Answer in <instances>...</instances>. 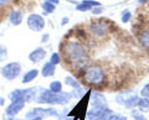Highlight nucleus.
Masks as SVG:
<instances>
[{"instance_id": "1", "label": "nucleus", "mask_w": 149, "mask_h": 120, "mask_svg": "<svg viewBox=\"0 0 149 120\" xmlns=\"http://www.w3.org/2000/svg\"><path fill=\"white\" fill-rule=\"evenodd\" d=\"M63 56L73 68H83L88 63L86 47L78 41H67L63 46Z\"/></svg>"}, {"instance_id": "2", "label": "nucleus", "mask_w": 149, "mask_h": 120, "mask_svg": "<svg viewBox=\"0 0 149 120\" xmlns=\"http://www.w3.org/2000/svg\"><path fill=\"white\" fill-rule=\"evenodd\" d=\"M73 98L72 93L70 92H60L55 93L50 89H40L39 95L35 101L39 104H46V105H66L68 104L71 99Z\"/></svg>"}, {"instance_id": "3", "label": "nucleus", "mask_w": 149, "mask_h": 120, "mask_svg": "<svg viewBox=\"0 0 149 120\" xmlns=\"http://www.w3.org/2000/svg\"><path fill=\"white\" fill-rule=\"evenodd\" d=\"M83 79L90 86L101 84L104 81V72L100 66H90L83 73Z\"/></svg>"}, {"instance_id": "4", "label": "nucleus", "mask_w": 149, "mask_h": 120, "mask_svg": "<svg viewBox=\"0 0 149 120\" xmlns=\"http://www.w3.org/2000/svg\"><path fill=\"white\" fill-rule=\"evenodd\" d=\"M60 115V112L57 109H55L54 107H36L30 109L29 112L25 114L26 120H31L32 118L39 117L41 119H46V118H57Z\"/></svg>"}, {"instance_id": "5", "label": "nucleus", "mask_w": 149, "mask_h": 120, "mask_svg": "<svg viewBox=\"0 0 149 120\" xmlns=\"http://www.w3.org/2000/svg\"><path fill=\"white\" fill-rule=\"evenodd\" d=\"M138 98L137 93L134 90H123L116 95V103L119 105H123L127 109L132 110L134 108H137V103H138Z\"/></svg>"}, {"instance_id": "6", "label": "nucleus", "mask_w": 149, "mask_h": 120, "mask_svg": "<svg viewBox=\"0 0 149 120\" xmlns=\"http://www.w3.org/2000/svg\"><path fill=\"white\" fill-rule=\"evenodd\" d=\"M21 70H22L21 63L17 61H13L4 64L3 67H0V76L5 81L11 82L21 74Z\"/></svg>"}, {"instance_id": "7", "label": "nucleus", "mask_w": 149, "mask_h": 120, "mask_svg": "<svg viewBox=\"0 0 149 120\" xmlns=\"http://www.w3.org/2000/svg\"><path fill=\"white\" fill-rule=\"evenodd\" d=\"M27 27L34 32H41L45 29V19L40 14H30L26 19Z\"/></svg>"}, {"instance_id": "8", "label": "nucleus", "mask_w": 149, "mask_h": 120, "mask_svg": "<svg viewBox=\"0 0 149 120\" xmlns=\"http://www.w3.org/2000/svg\"><path fill=\"white\" fill-rule=\"evenodd\" d=\"M25 101L24 100H14L10 101V104L6 107L4 114L9 115V117H16L19 113H21V110L25 108Z\"/></svg>"}, {"instance_id": "9", "label": "nucleus", "mask_w": 149, "mask_h": 120, "mask_svg": "<svg viewBox=\"0 0 149 120\" xmlns=\"http://www.w3.org/2000/svg\"><path fill=\"white\" fill-rule=\"evenodd\" d=\"M90 103H91L93 109H104V108L108 107V105H107L106 97L102 93H100V92H95V93H92Z\"/></svg>"}, {"instance_id": "10", "label": "nucleus", "mask_w": 149, "mask_h": 120, "mask_svg": "<svg viewBox=\"0 0 149 120\" xmlns=\"http://www.w3.org/2000/svg\"><path fill=\"white\" fill-rule=\"evenodd\" d=\"M90 31H91L92 35L97 36V37H102V36H104L107 34L108 27H107V25L104 24L103 21H95V22H92L91 24Z\"/></svg>"}, {"instance_id": "11", "label": "nucleus", "mask_w": 149, "mask_h": 120, "mask_svg": "<svg viewBox=\"0 0 149 120\" xmlns=\"http://www.w3.org/2000/svg\"><path fill=\"white\" fill-rule=\"evenodd\" d=\"M46 50L42 48V47H36L35 50H32L31 52L29 53V59H30V62L32 63H39L41 62L42 59H45L46 57Z\"/></svg>"}, {"instance_id": "12", "label": "nucleus", "mask_w": 149, "mask_h": 120, "mask_svg": "<svg viewBox=\"0 0 149 120\" xmlns=\"http://www.w3.org/2000/svg\"><path fill=\"white\" fill-rule=\"evenodd\" d=\"M39 92H40V88H26V89H22V100L25 103H31V101L36 100L37 95H39Z\"/></svg>"}, {"instance_id": "13", "label": "nucleus", "mask_w": 149, "mask_h": 120, "mask_svg": "<svg viewBox=\"0 0 149 120\" xmlns=\"http://www.w3.org/2000/svg\"><path fill=\"white\" fill-rule=\"evenodd\" d=\"M40 74V71L37 68H31L27 72H25V74L22 76V79H21V83L22 84H29L32 81H35L37 76Z\"/></svg>"}, {"instance_id": "14", "label": "nucleus", "mask_w": 149, "mask_h": 120, "mask_svg": "<svg viewBox=\"0 0 149 120\" xmlns=\"http://www.w3.org/2000/svg\"><path fill=\"white\" fill-rule=\"evenodd\" d=\"M41 76L44 78H49V77H54L55 73H56V66L54 63H51L50 61L49 62H45V64L41 68Z\"/></svg>"}, {"instance_id": "15", "label": "nucleus", "mask_w": 149, "mask_h": 120, "mask_svg": "<svg viewBox=\"0 0 149 120\" xmlns=\"http://www.w3.org/2000/svg\"><path fill=\"white\" fill-rule=\"evenodd\" d=\"M22 20H24V15H22L21 11L19 10H11L10 15H9V21L10 24L14 26H19L22 24Z\"/></svg>"}, {"instance_id": "16", "label": "nucleus", "mask_w": 149, "mask_h": 120, "mask_svg": "<svg viewBox=\"0 0 149 120\" xmlns=\"http://www.w3.org/2000/svg\"><path fill=\"white\" fill-rule=\"evenodd\" d=\"M95 6H100V3L98 1H95V0H83L81 4H78L76 6V10L78 11H87L90 9L95 8Z\"/></svg>"}, {"instance_id": "17", "label": "nucleus", "mask_w": 149, "mask_h": 120, "mask_svg": "<svg viewBox=\"0 0 149 120\" xmlns=\"http://www.w3.org/2000/svg\"><path fill=\"white\" fill-rule=\"evenodd\" d=\"M65 84H66L67 87H71L72 90H76V89H81L82 88L81 83L78 82L74 77H72V76H66V77H65Z\"/></svg>"}, {"instance_id": "18", "label": "nucleus", "mask_w": 149, "mask_h": 120, "mask_svg": "<svg viewBox=\"0 0 149 120\" xmlns=\"http://www.w3.org/2000/svg\"><path fill=\"white\" fill-rule=\"evenodd\" d=\"M137 108L139 109L141 113L148 112L149 110V97H142V98H138Z\"/></svg>"}, {"instance_id": "19", "label": "nucleus", "mask_w": 149, "mask_h": 120, "mask_svg": "<svg viewBox=\"0 0 149 120\" xmlns=\"http://www.w3.org/2000/svg\"><path fill=\"white\" fill-rule=\"evenodd\" d=\"M8 99L10 101H14V100H22V89H14L11 90L10 93L8 95Z\"/></svg>"}, {"instance_id": "20", "label": "nucleus", "mask_w": 149, "mask_h": 120, "mask_svg": "<svg viewBox=\"0 0 149 120\" xmlns=\"http://www.w3.org/2000/svg\"><path fill=\"white\" fill-rule=\"evenodd\" d=\"M49 89L51 92H55V93H60V92H62V83L60 81H52L49 86Z\"/></svg>"}, {"instance_id": "21", "label": "nucleus", "mask_w": 149, "mask_h": 120, "mask_svg": "<svg viewBox=\"0 0 149 120\" xmlns=\"http://www.w3.org/2000/svg\"><path fill=\"white\" fill-rule=\"evenodd\" d=\"M139 41H141V43L144 48L149 50V31H143L141 37H139Z\"/></svg>"}, {"instance_id": "22", "label": "nucleus", "mask_w": 149, "mask_h": 120, "mask_svg": "<svg viewBox=\"0 0 149 120\" xmlns=\"http://www.w3.org/2000/svg\"><path fill=\"white\" fill-rule=\"evenodd\" d=\"M41 6H42V10L45 14H52L56 9V5H54V4H51V3H47V1H44Z\"/></svg>"}, {"instance_id": "23", "label": "nucleus", "mask_w": 149, "mask_h": 120, "mask_svg": "<svg viewBox=\"0 0 149 120\" xmlns=\"http://www.w3.org/2000/svg\"><path fill=\"white\" fill-rule=\"evenodd\" d=\"M6 58H8V48H6V46L0 43V62L5 61Z\"/></svg>"}, {"instance_id": "24", "label": "nucleus", "mask_w": 149, "mask_h": 120, "mask_svg": "<svg viewBox=\"0 0 149 120\" xmlns=\"http://www.w3.org/2000/svg\"><path fill=\"white\" fill-rule=\"evenodd\" d=\"M107 120H127V117H124L122 114H117V113H111L108 115Z\"/></svg>"}, {"instance_id": "25", "label": "nucleus", "mask_w": 149, "mask_h": 120, "mask_svg": "<svg viewBox=\"0 0 149 120\" xmlns=\"http://www.w3.org/2000/svg\"><path fill=\"white\" fill-rule=\"evenodd\" d=\"M50 62L54 63L55 66H57V64L61 62V56H60L57 52H54L52 54H51V57H50Z\"/></svg>"}, {"instance_id": "26", "label": "nucleus", "mask_w": 149, "mask_h": 120, "mask_svg": "<svg viewBox=\"0 0 149 120\" xmlns=\"http://www.w3.org/2000/svg\"><path fill=\"white\" fill-rule=\"evenodd\" d=\"M132 117H133L134 120H149V119H147L146 117H144L143 113L138 112V110H133V112H132Z\"/></svg>"}, {"instance_id": "27", "label": "nucleus", "mask_w": 149, "mask_h": 120, "mask_svg": "<svg viewBox=\"0 0 149 120\" xmlns=\"http://www.w3.org/2000/svg\"><path fill=\"white\" fill-rule=\"evenodd\" d=\"M130 17H132V12H130L129 10H124L122 12V21L123 22H128L130 20Z\"/></svg>"}, {"instance_id": "28", "label": "nucleus", "mask_w": 149, "mask_h": 120, "mask_svg": "<svg viewBox=\"0 0 149 120\" xmlns=\"http://www.w3.org/2000/svg\"><path fill=\"white\" fill-rule=\"evenodd\" d=\"M141 94H142V97H149V83H147V84L142 88Z\"/></svg>"}, {"instance_id": "29", "label": "nucleus", "mask_w": 149, "mask_h": 120, "mask_svg": "<svg viewBox=\"0 0 149 120\" xmlns=\"http://www.w3.org/2000/svg\"><path fill=\"white\" fill-rule=\"evenodd\" d=\"M4 120H26V119H17L16 117H9V115L4 114Z\"/></svg>"}, {"instance_id": "30", "label": "nucleus", "mask_w": 149, "mask_h": 120, "mask_svg": "<svg viewBox=\"0 0 149 120\" xmlns=\"http://www.w3.org/2000/svg\"><path fill=\"white\" fill-rule=\"evenodd\" d=\"M9 4V0H0V8H4Z\"/></svg>"}, {"instance_id": "31", "label": "nucleus", "mask_w": 149, "mask_h": 120, "mask_svg": "<svg viewBox=\"0 0 149 120\" xmlns=\"http://www.w3.org/2000/svg\"><path fill=\"white\" fill-rule=\"evenodd\" d=\"M102 12V9L100 6H97V8H93V14H101Z\"/></svg>"}, {"instance_id": "32", "label": "nucleus", "mask_w": 149, "mask_h": 120, "mask_svg": "<svg viewBox=\"0 0 149 120\" xmlns=\"http://www.w3.org/2000/svg\"><path fill=\"white\" fill-rule=\"evenodd\" d=\"M45 1L51 3V4H54V5H57V4L60 3V0H45Z\"/></svg>"}, {"instance_id": "33", "label": "nucleus", "mask_w": 149, "mask_h": 120, "mask_svg": "<svg viewBox=\"0 0 149 120\" xmlns=\"http://www.w3.org/2000/svg\"><path fill=\"white\" fill-rule=\"evenodd\" d=\"M0 105H1V107L5 105V98H3V97H0Z\"/></svg>"}, {"instance_id": "34", "label": "nucleus", "mask_w": 149, "mask_h": 120, "mask_svg": "<svg viewBox=\"0 0 149 120\" xmlns=\"http://www.w3.org/2000/svg\"><path fill=\"white\" fill-rule=\"evenodd\" d=\"M68 22V17H63L62 19V22H61V25H65V24H67Z\"/></svg>"}, {"instance_id": "35", "label": "nucleus", "mask_w": 149, "mask_h": 120, "mask_svg": "<svg viewBox=\"0 0 149 120\" xmlns=\"http://www.w3.org/2000/svg\"><path fill=\"white\" fill-rule=\"evenodd\" d=\"M47 39H49V35H45L44 37H42V42H46V41H47Z\"/></svg>"}, {"instance_id": "36", "label": "nucleus", "mask_w": 149, "mask_h": 120, "mask_svg": "<svg viewBox=\"0 0 149 120\" xmlns=\"http://www.w3.org/2000/svg\"><path fill=\"white\" fill-rule=\"evenodd\" d=\"M31 120H44V119H41V118H39V117H35V118H32Z\"/></svg>"}, {"instance_id": "37", "label": "nucleus", "mask_w": 149, "mask_h": 120, "mask_svg": "<svg viewBox=\"0 0 149 120\" xmlns=\"http://www.w3.org/2000/svg\"><path fill=\"white\" fill-rule=\"evenodd\" d=\"M146 1H148V0H138V3H141V4L142 3H146Z\"/></svg>"}, {"instance_id": "38", "label": "nucleus", "mask_w": 149, "mask_h": 120, "mask_svg": "<svg viewBox=\"0 0 149 120\" xmlns=\"http://www.w3.org/2000/svg\"><path fill=\"white\" fill-rule=\"evenodd\" d=\"M148 73H149V68H148Z\"/></svg>"}]
</instances>
